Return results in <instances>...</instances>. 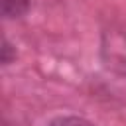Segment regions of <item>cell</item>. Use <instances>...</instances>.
Returning a JSON list of instances; mask_svg holds the SVG:
<instances>
[{
	"label": "cell",
	"instance_id": "6da1fadb",
	"mask_svg": "<svg viewBox=\"0 0 126 126\" xmlns=\"http://www.w3.org/2000/svg\"><path fill=\"white\" fill-rule=\"evenodd\" d=\"M102 53L106 65L126 75V32H110L104 35Z\"/></svg>",
	"mask_w": 126,
	"mask_h": 126
},
{
	"label": "cell",
	"instance_id": "3957f363",
	"mask_svg": "<svg viewBox=\"0 0 126 126\" xmlns=\"http://www.w3.org/2000/svg\"><path fill=\"white\" fill-rule=\"evenodd\" d=\"M49 126H93L89 120L85 118H77V116H61V118H55Z\"/></svg>",
	"mask_w": 126,
	"mask_h": 126
},
{
	"label": "cell",
	"instance_id": "7a4b0ae2",
	"mask_svg": "<svg viewBox=\"0 0 126 126\" xmlns=\"http://www.w3.org/2000/svg\"><path fill=\"white\" fill-rule=\"evenodd\" d=\"M30 6V0H2V14L6 18L22 16Z\"/></svg>",
	"mask_w": 126,
	"mask_h": 126
}]
</instances>
